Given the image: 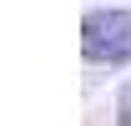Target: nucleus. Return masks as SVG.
Returning a JSON list of instances; mask_svg holds the SVG:
<instances>
[{"label":"nucleus","mask_w":131,"mask_h":126,"mask_svg":"<svg viewBox=\"0 0 131 126\" xmlns=\"http://www.w3.org/2000/svg\"><path fill=\"white\" fill-rule=\"evenodd\" d=\"M116 116H121V121H116V126H131V86H126V91H121V111H116Z\"/></svg>","instance_id":"nucleus-2"},{"label":"nucleus","mask_w":131,"mask_h":126,"mask_svg":"<svg viewBox=\"0 0 131 126\" xmlns=\"http://www.w3.org/2000/svg\"><path fill=\"white\" fill-rule=\"evenodd\" d=\"M81 50L96 66L131 61V10H91L81 20Z\"/></svg>","instance_id":"nucleus-1"}]
</instances>
